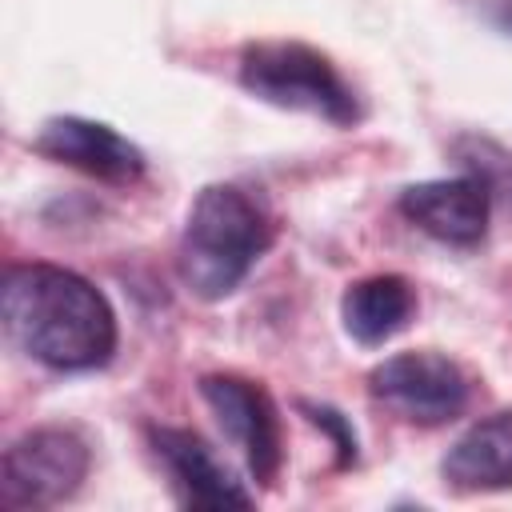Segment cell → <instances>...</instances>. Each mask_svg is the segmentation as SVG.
Returning a JSON list of instances; mask_svg holds the SVG:
<instances>
[{"mask_svg":"<svg viewBox=\"0 0 512 512\" xmlns=\"http://www.w3.org/2000/svg\"><path fill=\"white\" fill-rule=\"evenodd\" d=\"M92 464L88 444L68 428H36L4 448L0 500L4 508H52L76 496Z\"/></svg>","mask_w":512,"mask_h":512,"instance_id":"277c9868","label":"cell"},{"mask_svg":"<svg viewBox=\"0 0 512 512\" xmlns=\"http://www.w3.org/2000/svg\"><path fill=\"white\" fill-rule=\"evenodd\" d=\"M412 312H416V292L396 272L356 280L344 292V300H340L344 332L356 344H368V348H376V344L392 340L396 332H404L408 320H412Z\"/></svg>","mask_w":512,"mask_h":512,"instance_id":"8fae6325","label":"cell"},{"mask_svg":"<svg viewBox=\"0 0 512 512\" xmlns=\"http://www.w3.org/2000/svg\"><path fill=\"white\" fill-rule=\"evenodd\" d=\"M440 476L456 492L512 488V408L476 420L440 460Z\"/></svg>","mask_w":512,"mask_h":512,"instance_id":"30bf717a","label":"cell"},{"mask_svg":"<svg viewBox=\"0 0 512 512\" xmlns=\"http://www.w3.org/2000/svg\"><path fill=\"white\" fill-rule=\"evenodd\" d=\"M452 152L464 164V172L480 176L484 188L492 192V200H500L512 212V156L484 136H464V140H456Z\"/></svg>","mask_w":512,"mask_h":512,"instance_id":"7c38bea8","label":"cell"},{"mask_svg":"<svg viewBox=\"0 0 512 512\" xmlns=\"http://www.w3.org/2000/svg\"><path fill=\"white\" fill-rule=\"evenodd\" d=\"M480 12L496 32L512 36V0H480Z\"/></svg>","mask_w":512,"mask_h":512,"instance_id":"5bb4252c","label":"cell"},{"mask_svg":"<svg viewBox=\"0 0 512 512\" xmlns=\"http://www.w3.org/2000/svg\"><path fill=\"white\" fill-rule=\"evenodd\" d=\"M296 408L308 416V424H316V428H324V432L332 436V444H336V464H340V468H352V464H356V456H360V444H356L352 420H348L344 412H336L332 404H312V400H300Z\"/></svg>","mask_w":512,"mask_h":512,"instance_id":"4fadbf2b","label":"cell"},{"mask_svg":"<svg viewBox=\"0 0 512 512\" xmlns=\"http://www.w3.org/2000/svg\"><path fill=\"white\" fill-rule=\"evenodd\" d=\"M268 244L272 224L264 208L232 184H208L188 208L176 268L192 296L224 300L244 284Z\"/></svg>","mask_w":512,"mask_h":512,"instance_id":"7a4b0ae2","label":"cell"},{"mask_svg":"<svg viewBox=\"0 0 512 512\" xmlns=\"http://www.w3.org/2000/svg\"><path fill=\"white\" fill-rule=\"evenodd\" d=\"M240 84L264 104L308 112L328 124H352L360 104L336 64L296 40H256L240 52Z\"/></svg>","mask_w":512,"mask_h":512,"instance_id":"3957f363","label":"cell"},{"mask_svg":"<svg viewBox=\"0 0 512 512\" xmlns=\"http://www.w3.org/2000/svg\"><path fill=\"white\" fill-rule=\"evenodd\" d=\"M200 396L216 412L220 428L244 448L252 480L272 484L276 472H280V460H284L280 412H276L272 396L260 384L244 380V376H204Z\"/></svg>","mask_w":512,"mask_h":512,"instance_id":"8992f818","label":"cell"},{"mask_svg":"<svg viewBox=\"0 0 512 512\" xmlns=\"http://www.w3.org/2000/svg\"><path fill=\"white\" fill-rule=\"evenodd\" d=\"M0 316L8 340L56 372H88L116 352V316L104 292L60 264L8 268Z\"/></svg>","mask_w":512,"mask_h":512,"instance_id":"6da1fadb","label":"cell"},{"mask_svg":"<svg viewBox=\"0 0 512 512\" xmlns=\"http://www.w3.org/2000/svg\"><path fill=\"white\" fill-rule=\"evenodd\" d=\"M376 404L408 424H444L468 404V376L440 352H400L368 372Z\"/></svg>","mask_w":512,"mask_h":512,"instance_id":"5b68a950","label":"cell"},{"mask_svg":"<svg viewBox=\"0 0 512 512\" xmlns=\"http://www.w3.org/2000/svg\"><path fill=\"white\" fill-rule=\"evenodd\" d=\"M32 148L56 164L80 168V172L108 180V184H128L144 172V152L128 136H120L116 128H108L100 120H84V116L44 120Z\"/></svg>","mask_w":512,"mask_h":512,"instance_id":"ba28073f","label":"cell"},{"mask_svg":"<svg viewBox=\"0 0 512 512\" xmlns=\"http://www.w3.org/2000/svg\"><path fill=\"white\" fill-rule=\"evenodd\" d=\"M148 440L160 464L168 468L180 492V504L188 508H248L252 504V492L240 480H232V472L212 456V448L196 432L160 424V428H148Z\"/></svg>","mask_w":512,"mask_h":512,"instance_id":"9c48e42d","label":"cell"},{"mask_svg":"<svg viewBox=\"0 0 512 512\" xmlns=\"http://www.w3.org/2000/svg\"><path fill=\"white\" fill-rule=\"evenodd\" d=\"M400 212L420 232L444 244H456V248H472L488 232L492 192L472 172L452 176V180H420L400 192Z\"/></svg>","mask_w":512,"mask_h":512,"instance_id":"52a82bcc","label":"cell"}]
</instances>
